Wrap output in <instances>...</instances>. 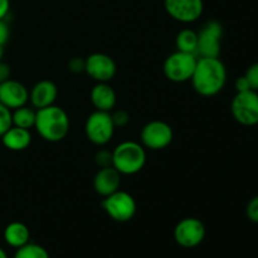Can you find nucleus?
Returning <instances> with one entry per match:
<instances>
[{
	"mask_svg": "<svg viewBox=\"0 0 258 258\" xmlns=\"http://www.w3.org/2000/svg\"><path fill=\"white\" fill-rule=\"evenodd\" d=\"M190 81L197 93L212 97L218 95L226 86L227 68L219 57H198Z\"/></svg>",
	"mask_w": 258,
	"mask_h": 258,
	"instance_id": "1",
	"label": "nucleus"
},
{
	"mask_svg": "<svg viewBox=\"0 0 258 258\" xmlns=\"http://www.w3.org/2000/svg\"><path fill=\"white\" fill-rule=\"evenodd\" d=\"M71 121L68 113L59 106H48L37 110L34 128L40 138L49 143H58L67 136Z\"/></svg>",
	"mask_w": 258,
	"mask_h": 258,
	"instance_id": "2",
	"label": "nucleus"
},
{
	"mask_svg": "<svg viewBox=\"0 0 258 258\" xmlns=\"http://www.w3.org/2000/svg\"><path fill=\"white\" fill-rule=\"evenodd\" d=\"M146 164V151L136 141H123L112 151V166L121 175H134Z\"/></svg>",
	"mask_w": 258,
	"mask_h": 258,
	"instance_id": "3",
	"label": "nucleus"
},
{
	"mask_svg": "<svg viewBox=\"0 0 258 258\" xmlns=\"http://www.w3.org/2000/svg\"><path fill=\"white\" fill-rule=\"evenodd\" d=\"M197 60H198L197 54L176 50L171 53L164 62V75L169 81L175 83L190 81L196 70Z\"/></svg>",
	"mask_w": 258,
	"mask_h": 258,
	"instance_id": "4",
	"label": "nucleus"
},
{
	"mask_svg": "<svg viewBox=\"0 0 258 258\" xmlns=\"http://www.w3.org/2000/svg\"><path fill=\"white\" fill-rule=\"evenodd\" d=\"M102 208L113 221L125 223L135 217L138 206L131 194L118 189L115 193L105 197L102 201Z\"/></svg>",
	"mask_w": 258,
	"mask_h": 258,
	"instance_id": "5",
	"label": "nucleus"
},
{
	"mask_svg": "<svg viewBox=\"0 0 258 258\" xmlns=\"http://www.w3.org/2000/svg\"><path fill=\"white\" fill-rule=\"evenodd\" d=\"M115 127L112 115L110 112L96 110L87 117L85 131L91 143L103 146L111 141L115 134Z\"/></svg>",
	"mask_w": 258,
	"mask_h": 258,
	"instance_id": "6",
	"label": "nucleus"
},
{
	"mask_svg": "<svg viewBox=\"0 0 258 258\" xmlns=\"http://www.w3.org/2000/svg\"><path fill=\"white\" fill-rule=\"evenodd\" d=\"M231 112L234 120L243 126L258 125V92L244 91L237 92L231 103Z\"/></svg>",
	"mask_w": 258,
	"mask_h": 258,
	"instance_id": "7",
	"label": "nucleus"
},
{
	"mask_svg": "<svg viewBox=\"0 0 258 258\" xmlns=\"http://www.w3.org/2000/svg\"><path fill=\"white\" fill-rule=\"evenodd\" d=\"M223 38V27L217 20H209L198 33V57L217 58L221 54V43Z\"/></svg>",
	"mask_w": 258,
	"mask_h": 258,
	"instance_id": "8",
	"label": "nucleus"
},
{
	"mask_svg": "<svg viewBox=\"0 0 258 258\" xmlns=\"http://www.w3.org/2000/svg\"><path fill=\"white\" fill-rule=\"evenodd\" d=\"M206 238V226L194 217L181 219L174 228V239L183 248H196Z\"/></svg>",
	"mask_w": 258,
	"mask_h": 258,
	"instance_id": "9",
	"label": "nucleus"
},
{
	"mask_svg": "<svg viewBox=\"0 0 258 258\" xmlns=\"http://www.w3.org/2000/svg\"><path fill=\"white\" fill-rule=\"evenodd\" d=\"M143 146L150 150H161L171 144L174 139L173 128L164 121H150L141 130Z\"/></svg>",
	"mask_w": 258,
	"mask_h": 258,
	"instance_id": "10",
	"label": "nucleus"
},
{
	"mask_svg": "<svg viewBox=\"0 0 258 258\" xmlns=\"http://www.w3.org/2000/svg\"><path fill=\"white\" fill-rule=\"evenodd\" d=\"M85 72L96 82H110L117 72L116 63L105 53H92L85 59Z\"/></svg>",
	"mask_w": 258,
	"mask_h": 258,
	"instance_id": "11",
	"label": "nucleus"
},
{
	"mask_svg": "<svg viewBox=\"0 0 258 258\" xmlns=\"http://www.w3.org/2000/svg\"><path fill=\"white\" fill-rule=\"evenodd\" d=\"M164 8L173 19L180 23H193L202 17L203 0H164Z\"/></svg>",
	"mask_w": 258,
	"mask_h": 258,
	"instance_id": "12",
	"label": "nucleus"
},
{
	"mask_svg": "<svg viewBox=\"0 0 258 258\" xmlns=\"http://www.w3.org/2000/svg\"><path fill=\"white\" fill-rule=\"evenodd\" d=\"M29 101V91L19 81L9 78L0 83V102L10 110H15L27 105Z\"/></svg>",
	"mask_w": 258,
	"mask_h": 258,
	"instance_id": "13",
	"label": "nucleus"
},
{
	"mask_svg": "<svg viewBox=\"0 0 258 258\" xmlns=\"http://www.w3.org/2000/svg\"><path fill=\"white\" fill-rule=\"evenodd\" d=\"M58 96V88L54 82L49 80H42L33 86L29 92V101L37 110L54 105Z\"/></svg>",
	"mask_w": 258,
	"mask_h": 258,
	"instance_id": "14",
	"label": "nucleus"
},
{
	"mask_svg": "<svg viewBox=\"0 0 258 258\" xmlns=\"http://www.w3.org/2000/svg\"><path fill=\"white\" fill-rule=\"evenodd\" d=\"M121 174L113 166L101 168L93 179V189L101 197H107L120 189Z\"/></svg>",
	"mask_w": 258,
	"mask_h": 258,
	"instance_id": "15",
	"label": "nucleus"
},
{
	"mask_svg": "<svg viewBox=\"0 0 258 258\" xmlns=\"http://www.w3.org/2000/svg\"><path fill=\"white\" fill-rule=\"evenodd\" d=\"M91 102L96 110L110 112L116 106V92L108 82H97L91 90Z\"/></svg>",
	"mask_w": 258,
	"mask_h": 258,
	"instance_id": "16",
	"label": "nucleus"
},
{
	"mask_svg": "<svg viewBox=\"0 0 258 258\" xmlns=\"http://www.w3.org/2000/svg\"><path fill=\"white\" fill-rule=\"evenodd\" d=\"M3 145L12 151L25 150L32 143V134L27 128L12 126L4 135L2 136Z\"/></svg>",
	"mask_w": 258,
	"mask_h": 258,
	"instance_id": "17",
	"label": "nucleus"
},
{
	"mask_svg": "<svg viewBox=\"0 0 258 258\" xmlns=\"http://www.w3.org/2000/svg\"><path fill=\"white\" fill-rule=\"evenodd\" d=\"M4 239L8 246L19 248L30 242V231L22 222H12L4 229Z\"/></svg>",
	"mask_w": 258,
	"mask_h": 258,
	"instance_id": "18",
	"label": "nucleus"
},
{
	"mask_svg": "<svg viewBox=\"0 0 258 258\" xmlns=\"http://www.w3.org/2000/svg\"><path fill=\"white\" fill-rule=\"evenodd\" d=\"M35 116H37V110L28 107L27 105L22 106L19 108H15V110L12 111L13 126L30 130L35 125Z\"/></svg>",
	"mask_w": 258,
	"mask_h": 258,
	"instance_id": "19",
	"label": "nucleus"
},
{
	"mask_svg": "<svg viewBox=\"0 0 258 258\" xmlns=\"http://www.w3.org/2000/svg\"><path fill=\"white\" fill-rule=\"evenodd\" d=\"M176 49L180 52L193 53L197 54L198 48V33L193 29H183L178 33L175 39Z\"/></svg>",
	"mask_w": 258,
	"mask_h": 258,
	"instance_id": "20",
	"label": "nucleus"
},
{
	"mask_svg": "<svg viewBox=\"0 0 258 258\" xmlns=\"http://www.w3.org/2000/svg\"><path fill=\"white\" fill-rule=\"evenodd\" d=\"M13 258H50V256L44 247L29 242V243L17 248Z\"/></svg>",
	"mask_w": 258,
	"mask_h": 258,
	"instance_id": "21",
	"label": "nucleus"
},
{
	"mask_svg": "<svg viewBox=\"0 0 258 258\" xmlns=\"http://www.w3.org/2000/svg\"><path fill=\"white\" fill-rule=\"evenodd\" d=\"M13 126L12 110L0 102V138Z\"/></svg>",
	"mask_w": 258,
	"mask_h": 258,
	"instance_id": "22",
	"label": "nucleus"
},
{
	"mask_svg": "<svg viewBox=\"0 0 258 258\" xmlns=\"http://www.w3.org/2000/svg\"><path fill=\"white\" fill-rule=\"evenodd\" d=\"M244 76H246L247 81H248L249 86H251V90L258 92V62L249 66Z\"/></svg>",
	"mask_w": 258,
	"mask_h": 258,
	"instance_id": "23",
	"label": "nucleus"
},
{
	"mask_svg": "<svg viewBox=\"0 0 258 258\" xmlns=\"http://www.w3.org/2000/svg\"><path fill=\"white\" fill-rule=\"evenodd\" d=\"M247 218L253 223H258V196L253 197L251 201L248 202L246 208Z\"/></svg>",
	"mask_w": 258,
	"mask_h": 258,
	"instance_id": "24",
	"label": "nucleus"
},
{
	"mask_svg": "<svg viewBox=\"0 0 258 258\" xmlns=\"http://www.w3.org/2000/svg\"><path fill=\"white\" fill-rule=\"evenodd\" d=\"M112 120L116 127H123L130 121V116H128V113L126 111L118 110L115 113H112Z\"/></svg>",
	"mask_w": 258,
	"mask_h": 258,
	"instance_id": "25",
	"label": "nucleus"
},
{
	"mask_svg": "<svg viewBox=\"0 0 258 258\" xmlns=\"http://www.w3.org/2000/svg\"><path fill=\"white\" fill-rule=\"evenodd\" d=\"M96 163L101 166V168H106V166H112V153L108 151H100L96 155Z\"/></svg>",
	"mask_w": 258,
	"mask_h": 258,
	"instance_id": "26",
	"label": "nucleus"
},
{
	"mask_svg": "<svg viewBox=\"0 0 258 258\" xmlns=\"http://www.w3.org/2000/svg\"><path fill=\"white\" fill-rule=\"evenodd\" d=\"M10 37V29H9V25L8 23L4 20H0V45L4 47L5 44L8 43Z\"/></svg>",
	"mask_w": 258,
	"mask_h": 258,
	"instance_id": "27",
	"label": "nucleus"
},
{
	"mask_svg": "<svg viewBox=\"0 0 258 258\" xmlns=\"http://www.w3.org/2000/svg\"><path fill=\"white\" fill-rule=\"evenodd\" d=\"M68 67L75 73L83 72L85 71V59H82V58H73L68 63Z\"/></svg>",
	"mask_w": 258,
	"mask_h": 258,
	"instance_id": "28",
	"label": "nucleus"
},
{
	"mask_svg": "<svg viewBox=\"0 0 258 258\" xmlns=\"http://www.w3.org/2000/svg\"><path fill=\"white\" fill-rule=\"evenodd\" d=\"M234 87H236L237 92H244V91L251 90V86H249L248 81H247L246 76H241L236 80V83H234Z\"/></svg>",
	"mask_w": 258,
	"mask_h": 258,
	"instance_id": "29",
	"label": "nucleus"
},
{
	"mask_svg": "<svg viewBox=\"0 0 258 258\" xmlns=\"http://www.w3.org/2000/svg\"><path fill=\"white\" fill-rule=\"evenodd\" d=\"M10 78V67L4 62H0V83Z\"/></svg>",
	"mask_w": 258,
	"mask_h": 258,
	"instance_id": "30",
	"label": "nucleus"
},
{
	"mask_svg": "<svg viewBox=\"0 0 258 258\" xmlns=\"http://www.w3.org/2000/svg\"><path fill=\"white\" fill-rule=\"evenodd\" d=\"M10 10V0H0V20H4Z\"/></svg>",
	"mask_w": 258,
	"mask_h": 258,
	"instance_id": "31",
	"label": "nucleus"
},
{
	"mask_svg": "<svg viewBox=\"0 0 258 258\" xmlns=\"http://www.w3.org/2000/svg\"><path fill=\"white\" fill-rule=\"evenodd\" d=\"M0 258H9V257H8L7 252H5L4 249L2 248V247H0Z\"/></svg>",
	"mask_w": 258,
	"mask_h": 258,
	"instance_id": "32",
	"label": "nucleus"
},
{
	"mask_svg": "<svg viewBox=\"0 0 258 258\" xmlns=\"http://www.w3.org/2000/svg\"><path fill=\"white\" fill-rule=\"evenodd\" d=\"M3 55H4V47H3V45H0V62H2V59H3Z\"/></svg>",
	"mask_w": 258,
	"mask_h": 258,
	"instance_id": "33",
	"label": "nucleus"
}]
</instances>
